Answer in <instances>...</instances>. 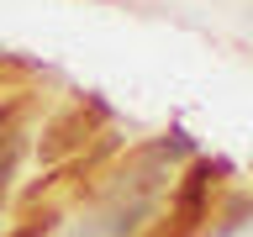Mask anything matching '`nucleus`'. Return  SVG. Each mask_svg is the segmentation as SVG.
<instances>
[{
	"mask_svg": "<svg viewBox=\"0 0 253 237\" xmlns=\"http://www.w3.org/2000/svg\"><path fill=\"white\" fill-rule=\"evenodd\" d=\"M206 190H211V163H195V169L185 174V185H179V200H174V216H169L174 237L195 232V221L206 216Z\"/></svg>",
	"mask_w": 253,
	"mask_h": 237,
	"instance_id": "obj_1",
	"label": "nucleus"
},
{
	"mask_svg": "<svg viewBox=\"0 0 253 237\" xmlns=\"http://www.w3.org/2000/svg\"><path fill=\"white\" fill-rule=\"evenodd\" d=\"M84 132H90V121H84V111H69L53 132H47V142H42V158H58V153H69V148H79L84 142Z\"/></svg>",
	"mask_w": 253,
	"mask_h": 237,
	"instance_id": "obj_2",
	"label": "nucleus"
},
{
	"mask_svg": "<svg viewBox=\"0 0 253 237\" xmlns=\"http://www.w3.org/2000/svg\"><path fill=\"white\" fill-rule=\"evenodd\" d=\"M47 232V221H27V227H21V232H11V237H42Z\"/></svg>",
	"mask_w": 253,
	"mask_h": 237,
	"instance_id": "obj_3",
	"label": "nucleus"
},
{
	"mask_svg": "<svg viewBox=\"0 0 253 237\" xmlns=\"http://www.w3.org/2000/svg\"><path fill=\"white\" fill-rule=\"evenodd\" d=\"M11 116H16V111H5V116H0V132H5V126H11Z\"/></svg>",
	"mask_w": 253,
	"mask_h": 237,
	"instance_id": "obj_4",
	"label": "nucleus"
}]
</instances>
